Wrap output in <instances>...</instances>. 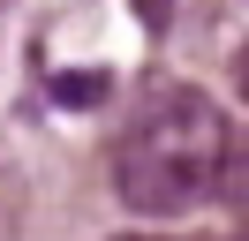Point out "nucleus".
<instances>
[{
	"instance_id": "f257e3e1",
	"label": "nucleus",
	"mask_w": 249,
	"mask_h": 241,
	"mask_svg": "<svg viewBox=\"0 0 249 241\" xmlns=\"http://www.w3.org/2000/svg\"><path fill=\"white\" fill-rule=\"evenodd\" d=\"M227 113L196 83H143L113 143V189L136 219H181L219 189L227 158Z\"/></svg>"
},
{
	"instance_id": "f03ea898",
	"label": "nucleus",
	"mask_w": 249,
	"mask_h": 241,
	"mask_svg": "<svg viewBox=\"0 0 249 241\" xmlns=\"http://www.w3.org/2000/svg\"><path fill=\"white\" fill-rule=\"evenodd\" d=\"M53 98L61 105H98L106 98V68H61L53 75Z\"/></svg>"
},
{
	"instance_id": "7ed1b4c3",
	"label": "nucleus",
	"mask_w": 249,
	"mask_h": 241,
	"mask_svg": "<svg viewBox=\"0 0 249 241\" xmlns=\"http://www.w3.org/2000/svg\"><path fill=\"white\" fill-rule=\"evenodd\" d=\"M128 8H136L143 30H166V23H174V0H128Z\"/></svg>"
},
{
	"instance_id": "20e7f679",
	"label": "nucleus",
	"mask_w": 249,
	"mask_h": 241,
	"mask_svg": "<svg viewBox=\"0 0 249 241\" xmlns=\"http://www.w3.org/2000/svg\"><path fill=\"white\" fill-rule=\"evenodd\" d=\"M234 90H242V105H249V45L234 53Z\"/></svg>"
},
{
	"instance_id": "39448f33",
	"label": "nucleus",
	"mask_w": 249,
	"mask_h": 241,
	"mask_svg": "<svg viewBox=\"0 0 249 241\" xmlns=\"http://www.w3.org/2000/svg\"><path fill=\"white\" fill-rule=\"evenodd\" d=\"M113 241H151V234H113Z\"/></svg>"
},
{
	"instance_id": "423d86ee",
	"label": "nucleus",
	"mask_w": 249,
	"mask_h": 241,
	"mask_svg": "<svg viewBox=\"0 0 249 241\" xmlns=\"http://www.w3.org/2000/svg\"><path fill=\"white\" fill-rule=\"evenodd\" d=\"M234 241H249V219H242V234H234Z\"/></svg>"
}]
</instances>
